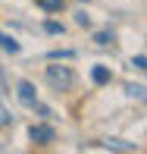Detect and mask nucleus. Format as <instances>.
Wrapping results in <instances>:
<instances>
[{
    "label": "nucleus",
    "instance_id": "10",
    "mask_svg": "<svg viewBox=\"0 0 147 154\" xmlns=\"http://www.w3.org/2000/svg\"><path fill=\"white\" fill-rule=\"evenodd\" d=\"M75 22H78L81 29H88V25H91V16H88L85 10H81V13H75Z\"/></svg>",
    "mask_w": 147,
    "mask_h": 154
},
{
    "label": "nucleus",
    "instance_id": "11",
    "mask_svg": "<svg viewBox=\"0 0 147 154\" xmlns=\"http://www.w3.org/2000/svg\"><path fill=\"white\" fill-rule=\"evenodd\" d=\"M47 57H50V60H69V57H72V51H50Z\"/></svg>",
    "mask_w": 147,
    "mask_h": 154
},
{
    "label": "nucleus",
    "instance_id": "5",
    "mask_svg": "<svg viewBox=\"0 0 147 154\" xmlns=\"http://www.w3.org/2000/svg\"><path fill=\"white\" fill-rule=\"evenodd\" d=\"M103 148H110V151H138L131 142H125V138H107L103 142Z\"/></svg>",
    "mask_w": 147,
    "mask_h": 154
},
{
    "label": "nucleus",
    "instance_id": "6",
    "mask_svg": "<svg viewBox=\"0 0 147 154\" xmlns=\"http://www.w3.org/2000/svg\"><path fill=\"white\" fill-rule=\"evenodd\" d=\"M34 3H38L44 13H60L63 6H66V0H34Z\"/></svg>",
    "mask_w": 147,
    "mask_h": 154
},
{
    "label": "nucleus",
    "instance_id": "2",
    "mask_svg": "<svg viewBox=\"0 0 147 154\" xmlns=\"http://www.w3.org/2000/svg\"><path fill=\"white\" fill-rule=\"evenodd\" d=\"M28 138H31L34 145H50L53 138H57V132H53V126L38 123V126H31V129H28Z\"/></svg>",
    "mask_w": 147,
    "mask_h": 154
},
{
    "label": "nucleus",
    "instance_id": "13",
    "mask_svg": "<svg viewBox=\"0 0 147 154\" xmlns=\"http://www.w3.org/2000/svg\"><path fill=\"white\" fill-rule=\"evenodd\" d=\"M44 29H47V32H50V35H63V25H60V22H47V25H44Z\"/></svg>",
    "mask_w": 147,
    "mask_h": 154
},
{
    "label": "nucleus",
    "instance_id": "15",
    "mask_svg": "<svg viewBox=\"0 0 147 154\" xmlns=\"http://www.w3.org/2000/svg\"><path fill=\"white\" fill-rule=\"evenodd\" d=\"M81 3H88V0H81Z\"/></svg>",
    "mask_w": 147,
    "mask_h": 154
},
{
    "label": "nucleus",
    "instance_id": "4",
    "mask_svg": "<svg viewBox=\"0 0 147 154\" xmlns=\"http://www.w3.org/2000/svg\"><path fill=\"white\" fill-rule=\"evenodd\" d=\"M110 79H113V75H110L107 66H94L91 69V82H94V85H110Z\"/></svg>",
    "mask_w": 147,
    "mask_h": 154
},
{
    "label": "nucleus",
    "instance_id": "1",
    "mask_svg": "<svg viewBox=\"0 0 147 154\" xmlns=\"http://www.w3.org/2000/svg\"><path fill=\"white\" fill-rule=\"evenodd\" d=\"M44 79L50 88H57V91H69V88L75 85V72L69 66H47L44 69Z\"/></svg>",
    "mask_w": 147,
    "mask_h": 154
},
{
    "label": "nucleus",
    "instance_id": "7",
    "mask_svg": "<svg viewBox=\"0 0 147 154\" xmlns=\"http://www.w3.org/2000/svg\"><path fill=\"white\" fill-rule=\"evenodd\" d=\"M0 47L10 51V54H19V41L13 38V35H6V32H0Z\"/></svg>",
    "mask_w": 147,
    "mask_h": 154
},
{
    "label": "nucleus",
    "instance_id": "8",
    "mask_svg": "<svg viewBox=\"0 0 147 154\" xmlns=\"http://www.w3.org/2000/svg\"><path fill=\"white\" fill-rule=\"evenodd\" d=\"M10 126H13V113L0 104V129H10Z\"/></svg>",
    "mask_w": 147,
    "mask_h": 154
},
{
    "label": "nucleus",
    "instance_id": "9",
    "mask_svg": "<svg viewBox=\"0 0 147 154\" xmlns=\"http://www.w3.org/2000/svg\"><path fill=\"white\" fill-rule=\"evenodd\" d=\"M94 44H100V47L113 44V32H97V35H94Z\"/></svg>",
    "mask_w": 147,
    "mask_h": 154
},
{
    "label": "nucleus",
    "instance_id": "3",
    "mask_svg": "<svg viewBox=\"0 0 147 154\" xmlns=\"http://www.w3.org/2000/svg\"><path fill=\"white\" fill-rule=\"evenodd\" d=\"M16 88H19V101H22L25 107H31V104L38 101V94H34V85H31L28 79H22V82H19Z\"/></svg>",
    "mask_w": 147,
    "mask_h": 154
},
{
    "label": "nucleus",
    "instance_id": "12",
    "mask_svg": "<svg viewBox=\"0 0 147 154\" xmlns=\"http://www.w3.org/2000/svg\"><path fill=\"white\" fill-rule=\"evenodd\" d=\"M131 66H135V69H147V57H144V54H138V57L131 60Z\"/></svg>",
    "mask_w": 147,
    "mask_h": 154
},
{
    "label": "nucleus",
    "instance_id": "14",
    "mask_svg": "<svg viewBox=\"0 0 147 154\" xmlns=\"http://www.w3.org/2000/svg\"><path fill=\"white\" fill-rule=\"evenodd\" d=\"M128 94L131 97H144V85H128Z\"/></svg>",
    "mask_w": 147,
    "mask_h": 154
}]
</instances>
